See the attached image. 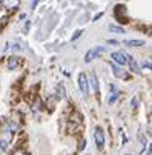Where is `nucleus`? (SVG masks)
<instances>
[{
  "label": "nucleus",
  "instance_id": "1",
  "mask_svg": "<svg viewBox=\"0 0 152 155\" xmlns=\"http://www.w3.org/2000/svg\"><path fill=\"white\" fill-rule=\"evenodd\" d=\"M104 51H106V49H104L103 46H94V48H91L88 52H86V55H84V61H86V63H89L91 60L98 58Z\"/></svg>",
  "mask_w": 152,
  "mask_h": 155
},
{
  "label": "nucleus",
  "instance_id": "2",
  "mask_svg": "<svg viewBox=\"0 0 152 155\" xmlns=\"http://www.w3.org/2000/svg\"><path fill=\"white\" fill-rule=\"evenodd\" d=\"M94 140H95L97 147L101 150L104 147V132H103L101 127H95L94 129Z\"/></svg>",
  "mask_w": 152,
  "mask_h": 155
},
{
  "label": "nucleus",
  "instance_id": "3",
  "mask_svg": "<svg viewBox=\"0 0 152 155\" xmlns=\"http://www.w3.org/2000/svg\"><path fill=\"white\" fill-rule=\"evenodd\" d=\"M111 57L117 64H126V63H129V60H131V55L124 54V52H112Z\"/></svg>",
  "mask_w": 152,
  "mask_h": 155
},
{
  "label": "nucleus",
  "instance_id": "4",
  "mask_svg": "<svg viewBox=\"0 0 152 155\" xmlns=\"http://www.w3.org/2000/svg\"><path fill=\"white\" fill-rule=\"evenodd\" d=\"M77 80H78V87H80L81 94L83 95H88V77H86V74L84 72H80L78 77H77Z\"/></svg>",
  "mask_w": 152,
  "mask_h": 155
},
{
  "label": "nucleus",
  "instance_id": "5",
  "mask_svg": "<svg viewBox=\"0 0 152 155\" xmlns=\"http://www.w3.org/2000/svg\"><path fill=\"white\" fill-rule=\"evenodd\" d=\"M20 3V0H0V6H3L6 9H14Z\"/></svg>",
  "mask_w": 152,
  "mask_h": 155
},
{
  "label": "nucleus",
  "instance_id": "6",
  "mask_svg": "<svg viewBox=\"0 0 152 155\" xmlns=\"http://www.w3.org/2000/svg\"><path fill=\"white\" fill-rule=\"evenodd\" d=\"M91 84L94 87V92L95 94H100V86H98V78H97L95 71H91Z\"/></svg>",
  "mask_w": 152,
  "mask_h": 155
},
{
  "label": "nucleus",
  "instance_id": "7",
  "mask_svg": "<svg viewBox=\"0 0 152 155\" xmlns=\"http://www.w3.org/2000/svg\"><path fill=\"white\" fill-rule=\"evenodd\" d=\"M111 68H112V72H114V75H115V77H118V78H126V77H127V74L120 68V66H115V64H112V63H111Z\"/></svg>",
  "mask_w": 152,
  "mask_h": 155
},
{
  "label": "nucleus",
  "instance_id": "8",
  "mask_svg": "<svg viewBox=\"0 0 152 155\" xmlns=\"http://www.w3.org/2000/svg\"><path fill=\"white\" fill-rule=\"evenodd\" d=\"M124 45L131 46V48H137V46H143L144 45V40H124Z\"/></svg>",
  "mask_w": 152,
  "mask_h": 155
},
{
  "label": "nucleus",
  "instance_id": "9",
  "mask_svg": "<svg viewBox=\"0 0 152 155\" xmlns=\"http://www.w3.org/2000/svg\"><path fill=\"white\" fill-rule=\"evenodd\" d=\"M18 63H20L18 57H15V55L9 57V58H8V69H15L17 66H18Z\"/></svg>",
  "mask_w": 152,
  "mask_h": 155
},
{
  "label": "nucleus",
  "instance_id": "10",
  "mask_svg": "<svg viewBox=\"0 0 152 155\" xmlns=\"http://www.w3.org/2000/svg\"><path fill=\"white\" fill-rule=\"evenodd\" d=\"M109 31L115 32V34H124V29L121 26H117V25H109Z\"/></svg>",
  "mask_w": 152,
  "mask_h": 155
},
{
  "label": "nucleus",
  "instance_id": "11",
  "mask_svg": "<svg viewBox=\"0 0 152 155\" xmlns=\"http://www.w3.org/2000/svg\"><path fill=\"white\" fill-rule=\"evenodd\" d=\"M129 68H131V69H132V72H135V74H138V72H140V66H138L132 58L129 60Z\"/></svg>",
  "mask_w": 152,
  "mask_h": 155
},
{
  "label": "nucleus",
  "instance_id": "12",
  "mask_svg": "<svg viewBox=\"0 0 152 155\" xmlns=\"http://www.w3.org/2000/svg\"><path fill=\"white\" fill-rule=\"evenodd\" d=\"M0 149H2V150H6L8 149V140H0Z\"/></svg>",
  "mask_w": 152,
  "mask_h": 155
},
{
  "label": "nucleus",
  "instance_id": "13",
  "mask_svg": "<svg viewBox=\"0 0 152 155\" xmlns=\"http://www.w3.org/2000/svg\"><path fill=\"white\" fill-rule=\"evenodd\" d=\"M117 98H118V94H117V91H115V92H112V95L109 97V103H114Z\"/></svg>",
  "mask_w": 152,
  "mask_h": 155
},
{
  "label": "nucleus",
  "instance_id": "14",
  "mask_svg": "<svg viewBox=\"0 0 152 155\" xmlns=\"http://www.w3.org/2000/svg\"><path fill=\"white\" fill-rule=\"evenodd\" d=\"M81 34H83V31H81V29H78V31H77V32H75V34L72 35V40H75V38H78V37H80Z\"/></svg>",
  "mask_w": 152,
  "mask_h": 155
},
{
  "label": "nucleus",
  "instance_id": "15",
  "mask_svg": "<svg viewBox=\"0 0 152 155\" xmlns=\"http://www.w3.org/2000/svg\"><path fill=\"white\" fill-rule=\"evenodd\" d=\"M12 155H25V152H23V150H20V149H17V150L12 152Z\"/></svg>",
  "mask_w": 152,
  "mask_h": 155
},
{
  "label": "nucleus",
  "instance_id": "16",
  "mask_svg": "<svg viewBox=\"0 0 152 155\" xmlns=\"http://www.w3.org/2000/svg\"><path fill=\"white\" fill-rule=\"evenodd\" d=\"M101 15H103V12H98V14H95V15H94V21H97V20H98Z\"/></svg>",
  "mask_w": 152,
  "mask_h": 155
},
{
  "label": "nucleus",
  "instance_id": "17",
  "mask_svg": "<svg viewBox=\"0 0 152 155\" xmlns=\"http://www.w3.org/2000/svg\"><path fill=\"white\" fill-rule=\"evenodd\" d=\"M107 43H111V45H118L117 40H107Z\"/></svg>",
  "mask_w": 152,
  "mask_h": 155
},
{
  "label": "nucleus",
  "instance_id": "18",
  "mask_svg": "<svg viewBox=\"0 0 152 155\" xmlns=\"http://www.w3.org/2000/svg\"><path fill=\"white\" fill-rule=\"evenodd\" d=\"M137 104H138L137 98H132V106H134V107H137Z\"/></svg>",
  "mask_w": 152,
  "mask_h": 155
},
{
  "label": "nucleus",
  "instance_id": "19",
  "mask_svg": "<svg viewBox=\"0 0 152 155\" xmlns=\"http://www.w3.org/2000/svg\"><path fill=\"white\" fill-rule=\"evenodd\" d=\"M149 153H150V155H152V146H150V149H149Z\"/></svg>",
  "mask_w": 152,
  "mask_h": 155
}]
</instances>
